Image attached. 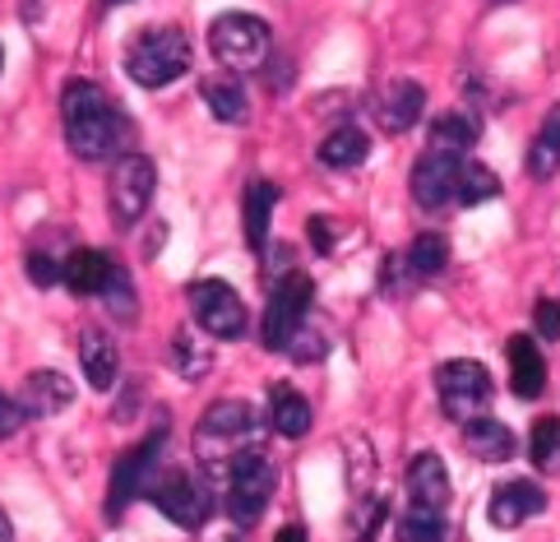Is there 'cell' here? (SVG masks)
Segmentation results:
<instances>
[{
  "instance_id": "obj_1",
  "label": "cell",
  "mask_w": 560,
  "mask_h": 542,
  "mask_svg": "<svg viewBox=\"0 0 560 542\" xmlns=\"http://www.w3.org/2000/svg\"><path fill=\"white\" fill-rule=\"evenodd\" d=\"M61 126L66 145L79 163H103V158H121L130 149V120L112 103L107 89L93 79H70L61 89Z\"/></svg>"
},
{
  "instance_id": "obj_2",
  "label": "cell",
  "mask_w": 560,
  "mask_h": 542,
  "mask_svg": "<svg viewBox=\"0 0 560 542\" xmlns=\"http://www.w3.org/2000/svg\"><path fill=\"white\" fill-rule=\"evenodd\" d=\"M265 450V417L246 399H218V404L195 422V459L209 473L228 477L242 459Z\"/></svg>"
},
{
  "instance_id": "obj_3",
  "label": "cell",
  "mask_w": 560,
  "mask_h": 542,
  "mask_svg": "<svg viewBox=\"0 0 560 542\" xmlns=\"http://www.w3.org/2000/svg\"><path fill=\"white\" fill-rule=\"evenodd\" d=\"M190 60H195V47H190V37L182 28H144L135 37V43L126 47V74L135 79L139 89H167L176 84L186 70H190Z\"/></svg>"
},
{
  "instance_id": "obj_4",
  "label": "cell",
  "mask_w": 560,
  "mask_h": 542,
  "mask_svg": "<svg viewBox=\"0 0 560 542\" xmlns=\"http://www.w3.org/2000/svg\"><path fill=\"white\" fill-rule=\"evenodd\" d=\"M209 47L218 56V66H228V70H259L265 60L273 56V33L269 24L259 14L250 10H228V14H218L213 19V28H209Z\"/></svg>"
},
{
  "instance_id": "obj_5",
  "label": "cell",
  "mask_w": 560,
  "mask_h": 542,
  "mask_svg": "<svg viewBox=\"0 0 560 542\" xmlns=\"http://www.w3.org/2000/svg\"><path fill=\"white\" fill-rule=\"evenodd\" d=\"M311 301H315V284H311V274L288 269V274L273 284V292H269L265 320H259V344H265L269 353H288L292 338L306 330V311H311Z\"/></svg>"
},
{
  "instance_id": "obj_6",
  "label": "cell",
  "mask_w": 560,
  "mask_h": 542,
  "mask_svg": "<svg viewBox=\"0 0 560 542\" xmlns=\"http://www.w3.org/2000/svg\"><path fill=\"white\" fill-rule=\"evenodd\" d=\"M186 297H190L195 325L209 338H218V344H236V338L250 334L246 301L232 284H223V278H195V284L186 288Z\"/></svg>"
},
{
  "instance_id": "obj_7",
  "label": "cell",
  "mask_w": 560,
  "mask_h": 542,
  "mask_svg": "<svg viewBox=\"0 0 560 542\" xmlns=\"http://www.w3.org/2000/svg\"><path fill=\"white\" fill-rule=\"evenodd\" d=\"M435 394H440V408H445V417L464 427V422L482 417L491 408L495 380H491V371L482 367V361L454 357V361H445V367L435 371Z\"/></svg>"
},
{
  "instance_id": "obj_8",
  "label": "cell",
  "mask_w": 560,
  "mask_h": 542,
  "mask_svg": "<svg viewBox=\"0 0 560 542\" xmlns=\"http://www.w3.org/2000/svg\"><path fill=\"white\" fill-rule=\"evenodd\" d=\"M163 450H167V422H158V427L139 440L130 454H121V464L112 469V487H107V519L112 524H121L130 500L144 496L149 482L163 473Z\"/></svg>"
},
{
  "instance_id": "obj_9",
  "label": "cell",
  "mask_w": 560,
  "mask_h": 542,
  "mask_svg": "<svg viewBox=\"0 0 560 542\" xmlns=\"http://www.w3.org/2000/svg\"><path fill=\"white\" fill-rule=\"evenodd\" d=\"M144 496L172 519L176 529H186V533H199L213 519V492H209V482L190 477L186 469H163V473L149 482Z\"/></svg>"
},
{
  "instance_id": "obj_10",
  "label": "cell",
  "mask_w": 560,
  "mask_h": 542,
  "mask_svg": "<svg viewBox=\"0 0 560 542\" xmlns=\"http://www.w3.org/2000/svg\"><path fill=\"white\" fill-rule=\"evenodd\" d=\"M153 191H158V168H153V158L126 149V153L112 163V176H107V209H112V223H116V228H135L139 218L149 214Z\"/></svg>"
},
{
  "instance_id": "obj_11",
  "label": "cell",
  "mask_w": 560,
  "mask_h": 542,
  "mask_svg": "<svg viewBox=\"0 0 560 542\" xmlns=\"http://www.w3.org/2000/svg\"><path fill=\"white\" fill-rule=\"evenodd\" d=\"M278 492V469H273V459L259 450L250 459H242L232 473H228V519L236 529H255L259 524V515L269 510V500Z\"/></svg>"
},
{
  "instance_id": "obj_12",
  "label": "cell",
  "mask_w": 560,
  "mask_h": 542,
  "mask_svg": "<svg viewBox=\"0 0 560 542\" xmlns=\"http://www.w3.org/2000/svg\"><path fill=\"white\" fill-rule=\"evenodd\" d=\"M464 158L468 153H454V149H440V145H431L422 158H417L412 176H408L417 209L440 214L445 205H458V172H464Z\"/></svg>"
},
{
  "instance_id": "obj_13",
  "label": "cell",
  "mask_w": 560,
  "mask_h": 542,
  "mask_svg": "<svg viewBox=\"0 0 560 542\" xmlns=\"http://www.w3.org/2000/svg\"><path fill=\"white\" fill-rule=\"evenodd\" d=\"M422 116H427V89L417 84V79H389V84L375 93V120H380V130L408 135Z\"/></svg>"
},
{
  "instance_id": "obj_14",
  "label": "cell",
  "mask_w": 560,
  "mask_h": 542,
  "mask_svg": "<svg viewBox=\"0 0 560 542\" xmlns=\"http://www.w3.org/2000/svg\"><path fill=\"white\" fill-rule=\"evenodd\" d=\"M542 510H547V492L528 477H514V482H500V487L491 492L487 519L495 529H524L528 519H537Z\"/></svg>"
},
{
  "instance_id": "obj_15",
  "label": "cell",
  "mask_w": 560,
  "mask_h": 542,
  "mask_svg": "<svg viewBox=\"0 0 560 542\" xmlns=\"http://www.w3.org/2000/svg\"><path fill=\"white\" fill-rule=\"evenodd\" d=\"M19 404L28 417H61L74 404V380L66 371H33L19 385Z\"/></svg>"
},
{
  "instance_id": "obj_16",
  "label": "cell",
  "mask_w": 560,
  "mask_h": 542,
  "mask_svg": "<svg viewBox=\"0 0 560 542\" xmlns=\"http://www.w3.org/2000/svg\"><path fill=\"white\" fill-rule=\"evenodd\" d=\"M79 367H84L89 390L107 394V390L116 385V376H121V353H116V344H112L107 330L89 325L84 334H79Z\"/></svg>"
},
{
  "instance_id": "obj_17",
  "label": "cell",
  "mask_w": 560,
  "mask_h": 542,
  "mask_svg": "<svg viewBox=\"0 0 560 542\" xmlns=\"http://www.w3.org/2000/svg\"><path fill=\"white\" fill-rule=\"evenodd\" d=\"M408 496H412V506H431V510H445L450 506V469H445V459H440L435 450H422V454H412L408 459Z\"/></svg>"
},
{
  "instance_id": "obj_18",
  "label": "cell",
  "mask_w": 560,
  "mask_h": 542,
  "mask_svg": "<svg viewBox=\"0 0 560 542\" xmlns=\"http://www.w3.org/2000/svg\"><path fill=\"white\" fill-rule=\"evenodd\" d=\"M505 353H510V390L518 399H542L547 361H542V353H537V338L533 334H514L505 344Z\"/></svg>"
},
{
  "instance_id": "obj_19",
  "label": "cell",
  "mask_w": 560,
  "mask_h": 542,
  "mask_svg": "<svg viewBox=\"0 0 560 542\" xmlns=\"http://www.w3.org/2000/svg\"><path fill=\"white\" fill-rule=\"evenodd\" d=\"M464 450L472 459H482V464H505V459H514V431L505 427V422H495V417H472L464 422Z\"/></svg>"
},
{
  "instance_id": "obj_20",
  "label": "cell",
  "mask_w": 560,
  "mask_h": 542,
  "mask_svg": "<svg viewBox=\"0 0 560 542\" xmlns=\"http://www.w3.org/2000/svg\"><path fill=\"white\" fill-rule=\"evenodd\" d=\"M172 371L186 380V385H195V380H205L213 371V348H209V334L199 330V325H186V330H176L172 334Z\"/></svg>"
},
{
  "instance_id": "obj_21",
  "label": "cell",
  "mask_w": 560,
  "mask_h": 542,
  "mask_svg": "<svg viewBox=\"0 0 560 542\" xmlns=\"http://www.w3.org/2000/svg\"><path fill=\"white\" fill-rule=\"evenodd\" d=\"M269 422L278 436L302 440L311 431V404L296 385H269Z\"/></svg>"
},
{
  "instance_id": "obj_22",
  "label": "cell",
  "mask_w": 560,
  "mask_h": 542,
  "mask_svg": "<svg viewBox=\"0 0 560 542\" xmlns=\"http://www.w3.org/2000/svg\"><path fill=\"white\" fill-rule=\"evenodd\" d=\"M112 260L103 255V251H74L70 260H66V278L61 284L74 292V297H103V288H107V278H112Z\"/></svg>"
},
{
  "instance_id": "obj_23",
  "label": "cell",
  "mask_w": 560,
  "mask_h": 542,
  "mask_svg": "<svg viewBox=\"0 0 560 542\" xmlns=\"http://www.w3.org/2000/svg\"><path fill=\"white\" fill-rule=\"evenodd\" d=\"M524 168H528L533 181H551V176L560 172V103L542 116V126H537L533 145H528Z\"/></svg>"
},
{
  "instance_id": "obj_24",
  "label": "cell",
  "mask_w": 560,
  "mask_h": 542,
  "mask_svg": "<svg viewBox=\"0 0 560 542\" xmlns=\"http://www.w3.org/2000/svg\"><path fill=\"white\" fill-rule=\"evenodd\" d=\"M366 158H371V139L357 126H338L325 145H319V163L334 172H352V168H362Z\"/></svg>"
},
{
  "instance_id": "obj_25",
  "label": "cell",
  "mask_w": 560,
  "mask_h": 542,
  "mask_svg": "<svg viewBox=\"0 0 560 542\" xmlns=\"http://www.w3.org/2000/svg\"><path fill=\"white\" fill-rule=\"evenodd\" d=\"M273 209H278V186L273 181H250L246 186V241H250V251L269 246Z\"/></svg>"
},
{
  "instance_id": "obj_26",
  "label": "cell",
  "mask_w": 560,
  "mask_h": 542,
  "mask_svg": "<svg viewBox=\"0 0 560 542\" xmlns=\"http://www.w3.org/2000/svg\"><path fill=\"white\" fill-rule=\"evenodd\" d=\"M199 97H205V107L223 120V126H242L250 116L242 79H205V84H199Z\"/></svg>"
},
{
  "instance_id": "obj_27",
  "label": "cell",
  "mask_w": 560,
  "mask_h": 542,
  "mask_svg": "<svg viewBox=\"0 0 560 542\" xmlns=\"http://www.w3.org/2000/svg\"><path fill=\"white\" fill-rule=\"evenodd\" d=\"M528 459L537 473L556 477L560 473V417H537L528 431Z\"/></svg>"
},
{
  "instance_id": "obj_28",
  "label": "cell",
  "mask_w": 560,
  "mask_h": 542,
  "mask_svg": "<svg viewBox=\"0 0 560 542\" xmlns=\"http://www.w3.org/2000/svg\"><path fill=\"white\" fill-rule=\"evenodd\" d=\"M408 274L412 278H435V274H445V265H450V241L440 237V232H422L408 246Z\"/></svg>"
},
{
  "instance_id": "obj_29",
  "label": "cell",
  "mask_w": 560,
  "mask_h": 542,
  "mask_svg": "<svg viewBox=\"0 0 560 542\" xmlns=\"http://www.w3.org/2000/svg\"><path fill=\"white\" fill-rule=\"evenodd\" d=\"M431 145L454 149V153H468L477 145V120L464 116V112H440L431 120Z\"/></svg>"
},
{
  "instance_id": "obj_30",
  "label": "cell",
  "mask_w": 560,
  "mask_h": 542,
  "mask_svg": "<svg viewBox=\"0 0 560 542\" xmlns=\"http://www.w3.org/2000/svg\"><path fill=\"white\" fill-rule=\"evenodd\" d=\"M495 191H500L495 172L472 163V158H464V172H458V205H482V199H491Z\"/></svg>"
},
{
  "instance_id": "obj_31",
  "label": "cell",
  "mask_w": 560,
  "mask_h": 542,
  "mask_svg": "<svg viewBox=\"0 0 560 542\" xmlns=\"http://www.w3.org/2000/svg\"><path fill=\"white\" fill-rule=\"evenodd\" d=\"M103 307L116 315V320H135L139 315V301H135V284H130V274L126 269H112V278H107V288H103Z\"/></svg>"
},
{
  "instance_id": "obj_32",
  "label": "cell",
  "mask_w": 560,
  "mask_h": 542,
  "mask_svg": "<svg viewBox=\"0 0 560 542\" xmlns=\"http://www.w3.org/2000/svg\"><path fill=\"white\" fill-rule=\"evenodd\" d=\"M398 538L404 542H422V538H445V519H440V510L431 506H412V515L398 519Z\"/></svg>"
},
{
  "instance_id": "obj_33",
  "label": "cell",
  "mask_w": 560,
  "mask_h": 542,
  "mask_svg": "<svg viewBox=\"0 0 560 542\" xmlns=\"http://www.w3.org/2000/svg\"><path fill=\"white\" fill-rule=\"evenodd\" d=\"M533 330H537V338H547V344H560V301L556 297H542L533 307Z\"/></svg>"
},
{
  "instance_id": "obj_34",
  "label": "cell",
  "mask_w": 560,
  "mask_h": 542,
  "mask_svg": "<svg viewBox=\"0 0 560 542\" xmlns=\"http://www.w3.org/2000/svg\"><path fill=\"white\" fill-rule=\"evenodd\" d=\"M28 278L37 288H56V278H66V265H56V260H47L43 251L28 255Z\"/></svg>"
},
{
  "instance_id": "obj_35",
  "label": "cell",
  "mask_w": 560,
  "mask_h": 542,
  "mask_svg": "<svg viewBox=\"0 0 560 542\" xmlns=\"http://www.w3.org/2000/svg\"><path fill=\"white\" fill-rule=\"evenodd\" d=\"M288 353H292V361H302V367H306V361H315L319 353H325V338H319L315 330H302V334H296L292 344H288Z\"/></svg>"
},
{
  "instance_id": "obj_36",
  "label": "cell",
  "mask_w": 560,
  "mask_h": 542,
  "mask_svg": "<svg viewBox=\"0 0 560 542\" xmlns=\"http://www.w3.org/2000/svg\"><path fill=\"white\" fill-rule=\"evenodd\" d=\"M28 413H24V404L19 399H10L5 390H0V436H14L19 431V422H24Z\"/></svg>"
},
{
  "instance_id": "obj_37",
  "label": "cell",
  "mask_w": 560,
  "mask_h": 542,
  "mask_svg": "<svg viewBox=\"0 0 560 542\" xmlns=\"http://www.w3.org/2000/svg\"><path fill=\"white\" fill-rule=\"evenodd\" d=\"M311 241H315L319 255L334 251V218H329V214H315V218H311Z\"/></svg>"
},
{
  "instance_id": "obj_38",
  "label": "cell",
  "mask_w": 560,
  "mask_h": 542,
  "mask_svg": "<svg viewBox=\"0 0 560 542\" xmlns=\"http://www.w3.org/2000/svg\"><path fill=\"white\" fill-rule=\"evenodd\" d=\"M19 14H24L28 24H37V19L47 14V0H19Z\"/></svg>"
},
{
  "instance_id": "obj_39",
  "label": "cell",
  "mask_w": 560,
  "mask_h": 542,
  "mask_svg": "<svg viewBox=\"0 0 560 542\" xmlns=\"http://www.w3.org/2000/svg\"><path fill=\"white\" fill-rule=\"evenodd\" d=\"M278 538H292L296 542V538H306V529L302 524H288V529H278Z\"/></svg>"
},
{
  "instance_id": "obj_40",
  "label": "cell",
  "mask_w": 560,
  "mask_h": 542,
  "mask_svg": "<svg viewBox=\"0 0 560 542\" xmlns=\"http://www.w3.org/2000/svg\"><path fill=\"white\" fill-rule=\"evenodd\" d=\"M5 538H14V524L5 519V510H0V542H5Z\"/></svg>"
},
{
  "instance_id": "obj_41",
  "label": "cell",
  "mask_w": 560,
  "mask_h": 542,
  "mask_svg": "<svg viewBox=\"0 0 560 542\" xmlns=\"http://www.w3.org/2000/svg\"><path fill=\"white\" fill-rule=\"evenodd\" d=\"M103 5H130V0H103Z\"/></svg>"
},
{
  "instance_id": "obj_42",
  "label": "cell",
  "mask_w": 560,
  "mask_h": 542,
  "mask_svg": "<svg viewBox=\"0 0 560 542\" xmlns=\"http://www.w3.org/2000/svg\"><path fill=\"white\" fill-rule=\"evenodd\" d=\"M0 70H5V47H0Z\"/></svg>"
},
{
  "instance_id": "obj_43",
  "label": "cell",
  "mask_w": 560,
  "mask_h": 542,
  "mask_svg": "<svg viewBox=\"0 0 560 542\" xmlns=\"http://www.w3.org/2000/svg\"><path fill=\"white\" fill-rule=\"evenodd\" d=\"M495 5H510V0H495Z\"/></svg>"
}]
</instances>
